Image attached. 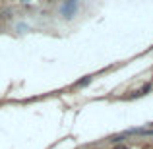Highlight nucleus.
<instances>
[{
  "instance_id": "f03ea898",
  "label": "nucleus",
  "mask_w": 153,
  "mask_h": 149,
  "mask_svg": "<svg viewBox=\"0 0 153 149\" xmlns=\"http://www.w3.org/2000/svg\"><path fill=\"white\" fill-rule=\"evenodd\" d=\"M89 79H91V78H89V76H87V78H83L82 82H78V83H76V85H78V87H82V85H85V83H89Z\"/></svg>"
},
{
  "instance_id": "f257e3e1",
  "label": "nucleus",
  "mask_w": 153,
  "mask_h": 149,
  "mask_svg": "<svg viewBox=\"0 0 153 149\" xmlns=\"http://www.w3.org/2000/svg\"><path fill=\"white\" fill-rule=\"evenodd\" d=\"M149 89H151V83H146V85H143V87H142V89H140V91H138L136 95H138V97H140V95H146V93H147Z\"/></svg>"
},
{
  "instance_id": "7ed1b4c3",
  "label": "nucleus",
  "mask_w": 153,
  "mask_h": 149,
  "mask_svg": "<svg viewBox=\"0 0 153 149\" xmlns=\"http://www.w3.org/2000/svg\"><path fill=\"white\" fill-rule=\"evenodd\" d=\"M114 149H128V147H124V145H120V147H114Z\"/></svg>"
}]
</instances>
